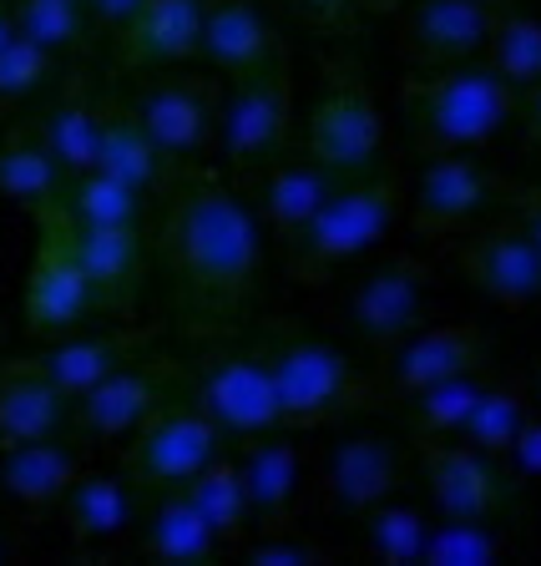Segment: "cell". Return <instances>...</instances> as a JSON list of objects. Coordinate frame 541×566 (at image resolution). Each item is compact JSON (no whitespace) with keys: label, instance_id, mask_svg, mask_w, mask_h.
<instances>
[{"label":"cell","instance_id":"cell-1","mask_svg":"<svg viewBox=\"0 0 541 566\" xmlns=\"http://www.w3.org/2000/svg\"><path fill=\"white\" fill-rule=\"evenodd\" d=\"M157 253L173 273L177 304L202 324H223L259 294L263 223L223 177L177 172L163 192Z\"/></svg>","mask_w":541,"mask_h":566},{"label":"cell","instance_id":"cell-2","mask_svg":"<svg viewBox=\"0 0 541 566\" xmlns=\"http://www.w3.org/2000/svg\"><path fill=\"white\" fill-rule=\"evenodd\" d=\"M517 86L496 76L486 61H456V66L415 71L405 82V112H410L415 153H471L486 147L496 132L517 117Z\"/></svg>","mask_w":541,"mask_h":566},{"label":"cell","instance_id":"cell-3","mask_svg":"<svg viewBox=\"0 0 541 566\" xmlns=\"http://www.w3.org/2000/svg\"><path fill=\"white\" fill-rule=\"evenodd\" d=\"M405 212V182L395 172H365V177H340L334 192L314 208L294 238H283V269L299 283L330 279L340 263L360 259Z\"/></svg>","mask_w":541,"mask_h":566},{"label":"cell","instance_id":"cell-4","mask_svg":"<svg viewBox=\"0 0 541 566\" xmlns=\"http://www.w3.org/2000/svg\"><path fill=\"white\" fill-rule=\"evenodd\" d=\"M269 379L279 395V424L283 430H319V424H340L354 410L375 405V379L360 375L350 354L330 339H289L263 344Z\"/></svg>","mask_w":541,"mask_h":566},{"label":"cell","instance_id":"cell-5","mask_svg":"<svg viewBox=\"0 0 541 566\" xmlns=\"http://www.w3.org/2000/svg\"><path fill=\"white\" fill-rule=\"evenodd\" d=\"M385 112L370 92L365 71L350 61H334L324 76V92L314 96L304 122V153L319 157L334 177H365L385 167Z\"/></svg>","mask_w":541,"mask_h":566},{"label":"cell","instance_id":"cell-6","mask_svg":"<svg viewBox=\"0 0 541 566\" xmlns=\"http://www.w3.org/2000/svg\"><path fill=\"white\" fill-rule=\"evenodd\" d=\"M294 137V71L289 56L269 61V66L233 76V92L218 102V137L212 153L223 157L238 177H253L263 163L289 147Z\"/></svg>","mask_w":541,"mask_h":566},{"label":"cell","instance_id":"cell-7","mask_svg":"<svg viewBox=\"0 0 541 566\" xmlns=\"http://www.w3.org/2000/svg\"><path fill=\"white\" fill-rule=\"evenodd\" d=\"M212 455H223V430L188 400V395H167L147 420L127 436V475L137 491H177L208 465Z\"/></svg>","mask_w":541,"mask_h":566},{"label":"cell","instance_id":"cell-8","mask_svg":"<svg viewBox=\"0 0 541 566\" xmlns=\"http://www.w3.org/2000/svg\"><path fill=\"white\" fill-rule=\"evenodd\" d=\"M436 294V269L415 253H389L375 269H365L344 294V324L360 344L385 354L410 329H420Z\"/></svg>","mask_w":541,"mask_h":566},{"label":"cell","instance_id":"cell-9","mask_svg":"<svg viewBox=\"0 0 541 566\" xmlns=\"http://www.w3.org/2000/svg\"><path fill=\"white\" fill-rule=\"evenodd\" d=\"M218 102H223V86L198 71H157L153 82H142L127 96L132 117L142 122V132L157 142V153L167 163L188 167L193 157L212 153V137H218Z\"/></svg>","mask_w":541,"mask_h":566},{"label":"cell","instance_id":"cell-10","mask_svg":"<svg viewBox=\"0 0 541 566\" xmlns=\"http://www.w3.org/2000/svg\"><path fill=\"white\" fill-rule=\"evenodd\" d=\"M183 385H188V400L223 430V440L283 430L263 349H212L202 354V365L193 375H183Z\"/></svg>","mask_w":541,"mask_h":566},{"label":"cell","instance_id":"cell-11","mask_svg":"<svg viewBox=\"0 0 541 566\" xmlns=\"http://www.w3.org/2000/svg\"><path fill=\"white\" fill-rule=\"evenodd\" d=\"M35 228H41V238H35L31 273H25V329H31V339L51 344L76 334L96 314V294L66 243V223H61L56 202L35 208Z\"/></svg>","mask_w":541,"mask_h":566},{"label":"cell","instance_id":"cell-12","mask_svg":"<svg viewBox=\"0 0 541 566\" xmlns=\"http://www.w3.org/2000/svg\"><path fill=\"white\" fill-rule=\"evenodd\" d=\"M507 198V177H496L486 163L466 153H436L405 192L410 228L425 238H460L486 223V212L501 208Z\"/></svg>","mask_w":541,"mask_h":566},{"label":"cell","instance_id":"cell-13","mask_svg":"<svg viewBox=\"0 0 541 566\" xmlns=\"http://www.w3.org/2000/svg\"><path fill=\"white\" fill-rule=\"evenodd\" d=\"M486 359H491V334L471 318H446V324H420L400 344H389L370 379L379 400H410L425 385L450 379L460 369H481Z\"/></svg>","mask_w":541,"mask_h":566},{"label":"cell","instance_id":"cell-14","mask_svg":"<svg viewBox=\"0 0 541 566\" xmlns=\"http://www.w3.org/2000/svg\"><path fill=\"white\" fill-rule=\"evenodd\" d=\"M501 11H507V0H405L395 51L415 71L471 61L481 56L486 35H491Z\"/></svg>","mask_w":541,"mask_h":566},{"label":"cell","instance_id":"cell-15","mask_svg":"<svg viewBox=\"0 0 541 566\" xmlns=\"http://www.w3.org/2000/svg\"><path fill=\"white\" fill-rule=\"evenodd\" d=\"M177 385H183V369L173 359H142L137 354L71 400V424L86 440H127L167 395H177Z\"/></svg>","mask_w":541,"mask_h":566},{"label":"cell","instance_id":"cell-16","mask_svg":"<svg viewBox=\"0 0 541 566\" xmlns=\"http://www.w3.org/2000/svg\"><path fill=\"white\" fill-rule=\"evenodd\" d=\"M460 273L481 289L496 308H537L541 298V248L517 223H486L460 233Z\"/></svg>","mask_w":541,"mask_h":566},{"label":"cell","instance_id":"cell-17","mask_svg":"<svg viewBox=\"0 0 541 566\" xmlns=\"http://www.w3.org/2000/svg\"><path fill=\"white\" fill-rule=\"evenodd\" d=\"M420 465H425V491L440 516H496L507 501V471L501 460L486 450L466 446L460 436L420 440Z\"/></svg>","mask_w":541,"mask_h":566},{"label":"cell","instance_id":"cell-18","mask_svg":"<svg viewBox=\"0 0 541 566\" xmlns=\"http://www.w3.org/2000/svg\"><path fill=\"white\" fill-rule=\"evenodd\" d=\"M405 481V450L389 436L375 430H360V436H344L330 446L324 455V471H319V491L334 511L344 516H365L370 506L389 501Z\"/></svg>","mask_w":541,"mask_h":566},{"label":"cell","instance_id":"cell-19","mask_svg":"<svg viewBox=\"0 0 541 566\" xmlns=\"http://www.w3.org/2000/svg\"><path fill=\"white\" fill-rule=\"evenodd\" d=\"M289 56L283 35L269 15V0H202L198 25V61L223 76H248Z\"/></svg>","mask_w":541,"mask_h":566},{"label":"cell","instance_id":"cell-20","mask_svg":"<svg viewBox=\"0 0 541 566\" xmlns=\"http://www.w3.org/2000/svg\"><path fill=\"white\" fill-rule=\"evenodd\" d=\"M66 223V243L82 263L86 283L96 294V314H132L142 294V269H147V248H142V228H96V223Z\"/></svg>","mask_w":541,"mask_h":566},{"label":"cell","instance_id":"cell-21","mask_svg":"<svg viewBox=\"0 0 541 566\" xmlns=\"http://www.w3.org/2000/svg\"><path fill=\"white\" fill-rule=\"evenodd\" d=\"M202 0H142L122 31H112V61L122 71H167L198 56Z\"/></svg>","mask_w":541,"mask_h":566},{"label":"cell","instance_id":"cell-22","mask_svg":"<svg viewBox=\"0 0 541 566\" xmlns=\"http://www.w3.org/2000/svg\"><path fill=\"white\" fill-rule=\"evenodd\" d=\"M248 182H253V212H259V223L269 228V233H279V243H283V238H294L299 228L314 218V208L330 198L340 177L319 163V157L283 147V153L273 157V163H263Z\"/></svg>","mask_w":541,"mask_h":566},{"label":"cell","instance_id":"cell-23","mask_svg":"<svg viewBox=\"0 0 541 566\" xmlns=\"http://www.w3.org/2000/svg\"><path fill=\"white\" fill-rule=\"evenodd\" d=\"M96 172L117 177L127 188H137L142 198H163L167 182H173L183 167L167 163L157 153V142L142 132V122L132 117V106L117 102V96H106L96 102V157H92Z\"/></svg>","mask_w":541,"mask_h":566},{"label":"cell","instance_id":"cell-24","mask_svg":"<svg viewBox=\"0 0 541 566\" xmlns=\"http://www.w3.org/2000/svg\"><path fill=\"white\" fill-rule=\"evenodd\" d=\"M238 481H243L248 511H253V526H283L289 511L299 501V481H304V455L289 436L279 430H263V436H248L238 450Z\"/></svg>","mask_w":541,"mask_h":566},{"label":"cell","instance_id":"cell-25","mask_svg":"<svg viewBox=\"0 0 541 566\" xmlns=\"http://www.w3.org/2000/svg\"><path fill=\"white\" fill-rule=\"evenodd\" d=\"M137 506L142 491L127 471H82L61 495V521L76 546H106L137 526Z\"/></svg>","mask_w":541,"mask_h":566},{"label":"cell","instance_id":"cell-26","mask_svg":"<svg viewBox=\"0 0 541 566\" xmlns=\"http://www.w3.org/2000/svg\"><path fill=\"white\" fill-rule=\"evenodd\" d=\"M86 471L82 450L61 436L21 440V446L0 450V491L11 495L25 511H51L61 506V495L71 491V481Z\"/></svg>","mask_w":541,"mask_h":566},{"label":"cell","instance_id":"cell-27","mask_svg":"<svg viewBox=\"0 0 541 566\" xmlns=\"http://www.w3.org/2000/svg\"><path fill=\"white\" fill-rule=\"evenodd\" d=\"M71 424V400L46 379L35 359H6L0 365V450L21 440L61 436Z\"/></svg>","mask_w":541,"mask_h":566},{"label":"cell","instance_id":"cell-28","mask_svg":"<svg viewBox=\"0 0 541 566\" xmlns=\"http://www.w3.org/2000/svg\"><path fill=\"white\" fill-rule=\"evenodd\" d=\"M157 339V329H106V334H66V339H51L46 354H35V365L46 369V379L76 400L96 379H106L112 369H122L127 359H137L147 344Z\"/></svg>","mask_w":541,"mask_h":566},{"label":"cell","instance_id":"cell-29","mask_svg":"<svg viewBox=\"0 0 541 566\" xmlns=\"http://www.w3.org/2000/svg\"><path fill=\"white\" fill-rule=\"evenodd\" d=\"M142 552L167 566H193V562H212L223 552V542L202 521V511L188 501V491L177 485V491H157V501L142 516Z\"/></svg>","mask_w":541,"mask_h":566},{"label":"cell","instance_id":"cell-30","mask_svg":"<svg viewBox=\"0 0 541 566\" xmlns=\"http://www.w3.org/2000/svg\"><path fill=\"white\" fill-rule=\"evenodd\" d=\"M25 127L41 137V147H46L51 157L61 163V172H86L96 157V96L86 92L82 82H71L61 96H51L41 112H35V122H25Z\"/></svg>","mask_w":541,"mask_h":566},{"label":"cell","instance_id":"cell-31","mask_svg":"<svg viewBox=\"0 0 541 566\" xmlns=\"http://www.w3.org/2000/svg\"><path fill=\"white\" fill-rule=\"evenodd\" d=\"M56 208L66 212L71 223H96V228H142V212H147V198L117 177L96 172H66L56 192Z\"/></svg>","mask_w":541,"mask_h":566},{"label":"cell","instance_id":"cell-32","mask_svg":"<svg viewBox=\"0 0 541 566\" xmlns=\"http://www.w3.org/2000/svg\"><path fill=\"white\" fill-rule=\"evenodd\" d=\"M531 415V385L527 375H491L486 379V389L476 395L471 415H466V424H460L456 436L466 440V446L486 450V455L501 460V450L511 446V436L521 430V420Z\"/></svg>","mask_w":541,"mask_h":566},{"label":"cell","instance_id":"cell-33","mask_svg":"<svg viewBox=\"0 0 541 566\" xmlns=\"http://www.w3.org/2000/svg\"><path fill=\"white\" fill-rule=\"evenodd\" d=\"M61 182H66V172L41 147V137L31 127H15L11 137L0 142V198L6 202H21V208L35 212L46 202H56Z\"/></svg>","mask_w":541,"mask_h":566},{"label":"cell","instance_id":"cell-34","mask_svg":"<svg viewBox=\"0 0 541 566\" xmlns=\"http://www.w3.org/2000/svg\"><path fill=\"white\" fill-rule=\"evenodd\" d=\"M183 491H188V501L202 511V521L218 531L223 552H228V546L238 552V546L248 542V531H253V511H248L243 481H238V460L212 455L208 465H202V471L183 485Z\"/></svg>","mask_w":541,"mask_h":566},{"label":"cell","instance_id":"cell-35","mask_svg":"<svg viewBox=\"0 0 541 566\" xmlns=\"http://www.w3.org/2000/svg\"><path fill=\"white\" fill-rule=\"evenodd\" d=\"M486 379H491V369H460V375L450 379H436V385H425L420 395H410V430L415 440H436V436H456L460 424H466V415H471L476 395L486 389Z\"/></svg>","mask_w":541,"mask_h":566},{"label":"cell","instance_id":"cell-36","mask_svg":"<svg viewBox=\"0 0 541 566\" xmlns=\"http://www.w3.org/2000/svg\"><path fill=\"white\" fill-rule=\"evenodd\" d=\"M507 556V536L491 516H440L425 536V566H496Z\"/></svg>","mask_w":541,"mask_h":566},{"label":"cell","instance_id":"cell-37","mask_svg":"<svg viewBox=\"0 0 541 566\" xmlns=\"http://www.w3.org/2000/svg\"><path fill=\"white\" fill-rule=\"evenodd\" d=\"M365 552L385 566H420L425 536H430V521H425L420 506H405V501H379L365 516Z\"/></svg>","mask_w":541,"mask_h":566},{"label":"cell","instance_id":"cell-38","mask_svg":"<svg viewBox=\"0 0 541 566\" xmlns=\"http://www.w3.org/2000/svg\"><path fill=\"white\" fill-rule=\"evenodd\" d=\"M481 61L496 71V76H507L517 92L531 82H541V15L501 11L491 25V35H486Z\"/></svg>","mask_w":541,"mask_h":566},{"label":"cell","instance_id":"cell-39","mask_svg":"<svg viewBox=\"0 0 541 566\" xmlns=\"http://www.w3.org/2000/svg\"><path fill=\"white\" fill-rule=\"evenodd\" d=\"M11 21H15V35L46 46L51 56L82 51L86 35H92L82 0H11Z\"/></svg>","mask_w":541,"mask_h":566},{"label":"cell","instance_id":"cell-40","mask_svg":"<svg viewBox=\"0 0 541 566\" xmlns=\"http://www.w3.org/2000/svg\"><path fill=\"white\" fill-rule=\"evenodd\" d=\"M56 61L46 46H35L25 35H11L6 46H0V106H15L25 96H35L41 86L56 76Z\"/></svg>","mask_w":541,"mask_h":566},{"label":"cell","instance_id":"cell-41","mask_svg":"<svg viewBox=\"0 0 541 566\" xmlns=\"http://www.w3.org/2000/svg\"><path fill=\"white\" fill-rule=\"evenodd\" d=\"M243 552L248 566H319V562H330V552L319 542H309V536H289V531H263L259 542H243L238 546Z\"/></svg>","mask_w":541,"mask_h":566},{"label":"cell","instance_id":"cell-42","mask_svg":"<svg viewBox=\"0 0 541 566\" xmlns=\"http://www.w3.org/2000/svg\"><path fill=\"white\" fill-rule=\"evenodd\" d=\"M501 471L507 481H541V415H527L511 446L501 450Z\"/></svg>","mask_w":541,"mask_h":566},{"label":"cell","instance_id":"cell-43","mask_svg":"<svg viewBox=\"0 0 541 566\" xmlns=\"http://www.w3.org/2000/svg\"><path fill=\"white\" fill-rule=\"evenodd\" d=\"M501 208H507L511 223H517L521 233H527L531 243L541 248V188H517V182H507V198H501Z\"/></svg>","mask_w":541,"mask_h":566},{"label":"cell","instance_id":"cell-44","mask_svg":"<svg viewBox=\"0 0 541 566\" xmlns=\"http://www.w3.org/2000/svg\"><path fill=\"white\" fill-rule=\"evenodd\" d=\"M289 11L299 15V21L319 25V31H330V25H344L354 11V0H283Z\"/></svg>","mask_w":541,"mask_h":566},{"label":"cell","instance_id":"cell-45","mask_svg":"<svg viewBox=\"0 0 541 566\" xmlns=\"http://www.w3.org/2000/svg\"><path fill=\"white\" fill-rule=\"evenodd\" d=\"M86 6V21H92V31H122V25L137 15V6L142 0H82Z\"/></svg>","mask_w":541,"mask_h":566},{"label":"cell","instance_id":"cell-46","mask_svg":"<svg viewBox=\"0 0 541 566\" xmlns=\"http://www.w3.org/2000/svg\"><path fill=\"white\" fill-rule=\"evenodd\" d=\"M517 112H521V122H527V137L541 147V82L521 86V96H517Z\"/></svg>","mask_w":541,"mask_h":566},{"label":"cell","instance_id":"cell-47","mask_svg":"<svg viewBox=\"0 0 541 566\" xmlns=\"http://www.w3.org/2000/svg\"><path fill=\"white\" fill-rule=\"evenodd\" d=\"M15 35V21H11V0H0V46Z\"/></svg>","mask_w":541,"mask_h":566},{"label":"cell","instance_id":"cell-48","mask_svg":"<svg viewBox=\"0 0 541 566\" xmlns=\"http://www.w3.org/2000/svg\"><path fill=\"white\" fill-rule=\"evenodd\" d=\"M354 6H365V11H375V15H389V11H400L405 0H354Z\"/></svg>","mask_w":541,"mask_h":566},{"label":"cell","instance_id":"cell-49","mask_svg":"<svg viewBox=\"0 0 541 566\" xmlns=\"http://www.w3.org/2000/svg\"><path fill=\"white\" fill-rule=\"evenodd\" d=\"M527 385H531V405H541V359H537V375H531Z\"/></svg>","mask_w":541,"mask_h":566},{"label":"cell","instance_id":"cell-50","mask_svg":"<svg viewBox=\"0 0 541 566\" xmlns=\"http://www.w3.org/2000/svg\"><path fill=\"white\" fill-rule=\"evenodd\" d=\"M6 552H11V546H6V531H0V562H6Z\"/></svg>","mask_w":541,"mask_h":566},{"label":"cell","instance_id":"cell-51","mask_svg":"<svg viewBox=\"0 0 541 566\" xmlns=\"http://www.w3.org/2000/svg\"><path fill=\"white\" fill-rule=\"evenodd\" d=\"M537 308H541V298H537Z\"/></svg>","mask_w":541,"mask_h":566}]
</instances>
